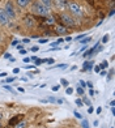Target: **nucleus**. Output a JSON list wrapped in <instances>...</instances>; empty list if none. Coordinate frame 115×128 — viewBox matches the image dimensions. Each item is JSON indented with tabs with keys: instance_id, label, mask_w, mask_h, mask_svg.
I'll return each mask as SVG.
<instances>
[{
	"instance_id": "obj_1",
	"label": "nucleus",
	"mask_w": 115,
	"mask_h": 128,
	"mask_svg": "<svg viewBox=\"0 0 115 128\" xmlns=\"http://www.w3.org/2000/svg\"><path fill=\"white\" fill-rule=\"evenodd\" d=\"M32 12L36 13V14H39V16L47 17V16L50 14V8L44 7V5L41 4L39 2H34L33 5H32Z\"/></svg>"
},
{
	"instance_id": "obj_2",
	"label": "nucleus",
	"mask_w": 115,
	"mask_h": 128,
	"mask_svg": "<svg viewBox=\"0 0 115 128\" xmlns=\"http://www.w3.org/2000/svg\"><path fill=\"white\" fill-rule=\"evenodd\" d=\"M68 9H70V12L73 14V16H76V17H82L84 12H82V9L81 7L77 4V3H74V2H71V3H68Z\"/></svg>"
},
{
	"instance_id": "obj_3",
	"label": "nucleus",
	"mask_w": 115,
	"mask_h": 128,
	"mask_svg": "<svg viewBox=\"0 0 115 128\" xmlns=\"http://www.w3.org/2000/svg\"><path fill=\"white\" fill-rule=\"evenodd\" d=\"M60 18H62V21H63V22H64V25H66V26L73 28L74 25H76L74 20L72 18V17H71L70 14H67V13H60Z\"/></svg>"
},
{
	"instance_id": "obj_4",
	"label": "nucleus",
	"mask_w": 115,
	"mask_h": 128,
	"mask_svg": "<svg viewBox=\"0 0 115 128\" xmlns=\"http://www.w3.org/2000/svg\"><path fill=\"white\" fill-rule=\"evenodd\" d=\"M4 10H5V13H7L8 18H14V17H16V12H14V8H13V4L10 2H7V4H5V7H4Z\"/></svg>"
},
{
	"instance_id": "obj_5",
	"label": "nucleus",
	"mask_w": 115,
	"mask_h": 128,
	"mask_svg": "<svg viewBox=\"0 0 115 128\" xmlns=\"http://www.w3.org/2000/svg\"><path fill=\"white\" fill-rule=\"evenodd\" d=\"M8 22H9V18H8L7 13H5L4 8H3V9L0 8V26H5V25H8Z\"/></svg>"
},
{
	"instance_id": "obj_6",
	"label": "nucleus",
	"mask_w": 115,
	"mask_h": 128,
	"mask_svg": "<svg viewBox=\"0 0 115 128\" xmlns=\"http://www.w3.org/2000/svg\"><path fill=\"white\" fill-rule=\"evenodd\" d=\"M54 4H55V7H56L58 9L63 10V9L67 8L68 2H67V0H54Z\"/></svg>"
},
{
	"instance_id": "obj_7",
	"label": "nucleus",
	"mask_w": 115,
	"mask_h": 128,
	"mask_svg": "<svg viewBox=\"0 0 115 128\" xmlns=\"http://www.w3.org/2000/svg\"><path fill=\"white\" fill-rule=\"evenodd\" d=\"M25 25L28 26V28H33L34 25H36V21H34V18L33 17H30V16H28V17H25Z\"/></svg>"
},
{
	"instance_id": "obj_8",
	"label": "nucleus",
	"mask_w": 115,
	"mask_h": 128,
	"mask_svg": "<svg viewBox=\"0 0 115 128\" xmlns=\"http://www.w3.org/2000/svg\"><path fill=\"white\" fill-rule=\"evenodd\" d=\"M16 2H17V5L21 7V8H25V7H28V5L32 3L30 0H16Z\"/></svg>"
},
{
	"instance_id": "obj_9",
	"label": "nucleus",
	"mask_w": 115,
	"mask_h": 128,
	"mask_svg": "<svg viewBox=\"0 0 115 128\" xmlns=\"http://www.w3.org/2000/svg\"><path fill=\"white\" fill-rule=\"evenodd\" d=\"M93 62H88L86 60L85 63H84V66H82V68H84V71H90V69H93Z\"/></svg>"
},
{
	"instance_id": "obj_10",
	"label": "nucleus",
	"mask_w": 115,
	"mask_h": 128,
	"mask_svg": "<svg viewBox=\"0 0 115 128\" xmlns=\"http://www.w3.org/2000/svg\"><path fill=\"white\" fill-rule=\"evenodd\" d=\"M46 18H47V20H46V24H47V25H54L55 24V18L51 14H48Z\"/></svg>"
},
{
	"instance_id": "obj_11",
	"label": "nucleus",
	"mask_w": 115,
	"mask_h": 128,
	"mask_svg": "<svg viewBox=\"0 0 115 128\" xmlns=\"http://www.w3.org/2000/svg\"><path fill=\"white\" fill-rule=\"evenodd\" d=\"M39 3H41V4H43L44 7L50 8L51 5H52V0H39Z\"/></svg>"
},
{
	"instance_id": "obj_12",
	"label": "nucleus",
	"mask_w": 115,
	"mask_h": 128,
	"mask_svg": "<svg viewBox=\"0 0 115 128\" xmlns=\"http://www.w3.org/2000/svg\"><path fill=\"white\" fill-rule=\"evenodd\" d=\"M55 30H56L58 34H64V33H66V28H64V26H56Z\"/></svg>"
},
{
	"instance_id": "obj_13",
	"label": "nucleus",
	"mask_w": 115,
	"mask_h": 128,
	"mask_svg": "<svg viewBox=\"0 0 115 128\" xmlns=\"http://www.w3.org/2000/svg\"><path fill=\"white\" fill-rule=\"evenodd\" d=\"M90 40H92V37H86V38H84V39L80 40V44H82V46H84V44H88Z\"/></svg>"
},
{
	"instance_id": "obj_14",
	"label": "nucleus",
	"mask_w": 115,
	"mask_h": 128,
	"mask_svg": "<svg viewBox=\"0 0 115 128\" xmlns=\"http://www.w3.org/2000/svg\"><path fill=\"white\" fill-rule=\"evenodd\" d=\"M81 127H82V128H90V127H89V122H88V119H84V120L81 122Z\"/></svg>"
},
{
	"instance_id": "obj_15",
	"label": "nucleus",
	"mask_w": 115,
	"mask_h": 128,
	"mask_svg": "<svg viewBox=\"0 0 115 128\" xmlns=\"http://www.w3.org/2000/svg\"><path fill=\"white\" fill-rule=\"evenodd\" d=\"M76 92H77V94H80V96H84V94H85V90L81 88V86H78V88H76Z\"/></svg>"
},
{
	"instance_id": "obj_16",
	"label": "nucleus",
	"mask_w": 115,
	"mask_h": 128,
	"mask_svg": "<svg viewBox=\"0 0 115 128\" xmlns=\"http://www.w3.org/2000/svg\"><path fill=\"white\" fill-rule=\"evenodd\" d=\"M107 67H108V63H107L106 60H103V62L101 63V66H100V68H101V69H105V68L107 69Z\"/></svg>"
},
{
	"instance_id": "obj_17",
	"label": "nucleus",
	"mask_w": 115,
	"mask_h": 128,
	"mask_svg": "<svg viewBox=\"0 0 115 128\" xmlns=\"http://www.w3.org/2000/svg\"><path fill=\"white\" fill-rule=\"evenodd\" d=\"M25 126H26L25 122H20V123L16 124V128H25Z\"/></svg>"
},
{
	"instance_id": "obj_18",
	"label": "nucleus",
	"mask_w": 115,
	"mask_h": 128,
	"mask_svg": "<svg viewBox=\"0 0 115 128\" xmlns=\"http://www.w3.org/2000/svg\"><path fill=\"white\" fill-rule=\"evenodd\" d=\"M4 88L7 89L8 92H10V93H13V94H16V92H14V90L12 89V86H9V85H4Z\"/></svg>"
},
{
	"instance_id": "obj_19",
	"label": "nucleus",
	"mask_w": 115,
	"mask_h": 128,
	"mask_svg": "<svg viewBox=\"0 0 115 128\" xmlns=\"http://www.w3.org/2000/svg\"><path fill=\"white\" fill-rule=\"evenodd\" d=\"M82 103L84 104H88V106H92V103H90V101L88 100L86 97H84V100H82Z\"/></svg>"
},
{
	"instance_id": "obj_20",
	"label": "nucleus",
	"mask_w": 115,
	"mask_h": 128,
	"mask_svg": "<svg viewBox=\"0 0 115 128\" xmlns=\"http://www.w3.org/2000/svg\"><path fill=\"white\" fill-rule=\"evenodd\" d=\"M73 115H74V116H76V118H77V119H82V115H81V114H80V112H77V111H73Z\"/></svg>"
},
{
	"instance_id": "obj_21",
	"label": "nucleus",
	"mask_w": 115,
	"mask_h": 128,
	"mask_svg": "<svg viewBox=\"0 0 115 128\" xmlns=\"http://www.w3.org/2000/svg\"><path fill=\"white\" fill-rule=\"evenodd\" d=\"M60 84H62V85H64V86H68V80L62 78V80H60Z\"/></svg>"
},
{
	"instance_id": "obj_22",
	"label": "nucleus",
	"mask_w": 115,
	"mask_h": 128,
	"mask_svg": "<svg viewBox=\"0 0 115 128\" xmlns=\"http://www.w3.org/2000/svg\"><path fill=\"white\" fill-rule=\"evenodd\" d=\"M76 104H77L78 107H82V106H84V103H82L81 100H76Z\"/></svg>"
},
{
	"instance_id": "obj_23",
	"label": "nucleus",
	"mask_w": 115,
	"mask_h": 128,
	"mask_svg": "<svg viewBox=\"0 0 115 128\" xmlns=\"http://www.w3.org/2000/svg\"><path fill=\"white\" fill-rule=\"evenodd\" d=\"M107 40H108V36L106 34V36H103V38H102V43H107Z\"/></svg>"
},
{
	"instance_id": "obj_24",
	"label": "nucleus",
	"mask_w": 115,
	"mask_h": 128,
	"mask_svg": "<svg viewBox=\"0 0 115 128\" xmlns=\"http://www.w3.org/2000/svg\"><path fill=\"white\" fill-rule=\"evenodd\" d=\"M14 80H16V77H7V80H5V81H7V82H13Z\"/></svg>"
},
{
	"instance_id": "obj_25",
	"label": "nucleus",
	"mask_w": 115,
	"mask_h": 128,
	"mask_svg": "<svg viewBox=\"0 0 115 128\" xmlns=\"http://www.w3.org/2000/svg\"><path fill=\"white\" fill-rule=\"evenodd\" d=\"M47 40H48L47 38H43V39H39L38 43H42V44H43V43H47Z\"/></svg>"
},
{
	"instance_id": "obj_26",
	"label": "nucleus",
	"mask_w": 115,
	"mask_h": 128,
	"mask_svg": "<svg viewBox=\"0 0 115 128\" xmlns=\"http://www.w3.org/2000/svg\"><path fill=\"white\" fill-rule=\"evenodd\" d=\"M42 63H43V59H37L36 60V66H41Z\"/></svg>"
},
{
	"instance_id": "obj_27",
	"label": "nucleus",
	"mask_w": 115,
	"mask_h": 128,
	"mask_svg": "<svg viewBox=\"0 0 115 128\" xmlns=\"http://www.w3.org/2000/svg\"><path fill=\"white\" fill-rule=\"evenodd\" d=\"M80 86H81V88H85V86H86V82H85V81H82V80H80Z\"/></svg>"
},
{
	"instance_id": "obj_28",
	"label": "nucleus",
	"mask_w": 115,
	"mask_h": 128,
	"mask_svg": "<svg viewBox=\"0 0 115 128\" xmlns=\"http://www.w3.org/2000/svg\"><path fill=\"white\" fill-rule=\"evenodd\" d=\"M86 86L90 88V89H93V82H92V81H88V82H86Z\"/></svg>"
},
{
	"instance_id": "obj_29",
	"label": "nucleus",
	"mask_w": 115,
	"mask_h": 128,
	"mask_svg": "<svg viewBox=\"0 0 115 128\" xmlns=\"http://www.w3.org/2000/svg\"><path fill=\"white\" fill-rule=\"evenodd\" d=\"M73 92H74V90H73L72 88H67V92H66V93H67V94H72Z\"/></svg>"
},
{
	"instance_id": "obj_30",
	"label": "nucleus",
	"mask_w": 115,
	"mask_h": 128,
	"mask_svg": "<svg viewBox=\"0 0 115 128\" xmlns=\"http://www.w3.org/2000/svg\"><path fill=\"white\" fill-rule=\"evenodd\" d=\"M100 74H101L102 77H105L106 74H107V72H106V71H103V69H102V71H100Z\"/></svg>"
},
{
	"instance_id": "obj_31",
	"label": "nucleus",
	"mask_w": 115,
	"mask_h": 128,
	"mask_svg": "<svg viewBox=\"0 0 115 128\" xmlns=\"http://www.w3.org/2000/svg\"><path fill=\"white\" fill-rule=\"evenodd\" d=\"M39 48H38V46H33V47H32V52H37Z\"/></svg>"
},
{
	"instance_id": "obj_32",
	"label": "nucleus",
	"mask_w": 115,
	"mask_h": 128,
	"mask_svg": "<svg viewBox=\"0 0 115 128\" xmlns=\"http://www.w3.org/2000/svg\"><path fill=\"white\" fill-rule=\"evenodd\" d=\"M47 101H48V102H54V103L56 102V100H55V97H48V100H47Z\"/></svg>"
},
{
	"instance_id": "obj_33",
	"label": "nucleus",
	"mask_w": 115,
	"mask_h": 128,
	"mask_svg": "<svg viewBox=\"0 0 115 128\" xmlns=\"http://www.w3.org/2000/svg\"><path fill=\"white\" fill-rule=\"evenodd\" d=\"M93 69H94V72H100V71H101L100 66H96V67H93Z\"/></svg>"
},
{
	"instance_id": "obj_34",
	"label": "nucleus",
	"mask_w": 115,
	"mask_h": 128,
	"mask_svg": "<svg viewBox=\"0 0 115 128\" xmlns=\"http://www.w3.org/2000/svg\"><path fill=\"white\" fill-rule=\"evenodd\" d=\"M7 72H0V77H7Z\"/></svg>"
},
{
	"instance_id": "obj_35",
	"label": "nucleus",
	"mask_w": 115,
	"mask_h": 128,
	"mask_svg": "<svg viewBox=\"0 0 115 128\" xmlns=\"http://www.w3.org/2000/svg\"><path fill=\"white\" fill-rule=\"evenodd\" d=\"M51 89H52V92H58V90H59V86H52V88H51Z\"/></svg>"
},
{
	"instance_id": "obj_36",
	"label": "nucleus",
	"mask_w": 115,
	"mask_h": 128,
	"mask_svg": "<svg viewBox=\"0 0 115 128\" xmlns=\"http://www.w3.org/2000/svg\"><path fill=\"white\" fill-rule=\"evenodd\" d=\"M46 63H48V64H52V63H54V59H46Z\"/></svg>"
},
{
	"instance_id": "obj_37",
	"label": "nucleus",
	"mask_w": 115,
	"mask_h": 128,
	"mask_svg": "<svg viewBox=\"0 0 115 128\" xmlns=\"http://www.w3.org/2000/svg\"><path fill=\"white\" fill-rule=\"evenodd\" d=\"M89 96H90V97H93V96H94V90H93V89H90V90H89Z\"/></svg>"
},
{
	"instance_id": "obj_38",
	"label": "nucleus",
	"mask_w": 115,
	"mask_h": 128,
	"mask_svg": "<svg viewBox=\"0 0 115 128\" xmlns=\"http://www.w3.org/2000/svg\"><path fill=\"white\" fill-rule=\"evenodd\" d=\"M93 111H94V108H93V107L90 106V107L88 108V112H89V114H92V112H93Z\"/></svg>"
},
{
	"instance_id": "obj_39",
	"label": "nucleus",
	"mask_w": 115,
	"mask_h": 128,
	"mask_svg": "<svg viewBox=\"0 0 115 128\" xmlns=\"http://www.w3.org/2000/svg\"><path fill=\"white\" fill-rule=\"evenodd\" d=\"M30 62V58H24V63H29Z\"/></svg>"
},
{
	"instance_id": "obj_40",
	"label": "nucleus",
	"mask_w": 115,
	"mask_h": 128,
	"mask_svg": "<svg viewBox=\"0 0 115 128\" xmlns=\"http://www.w3.org/2000/svg\"><path fill=\"white\" fill-rule=\"evenodd\" d=\"M17 44H18V40H13V42H12V46H17Z\"/></svg>"
},
{
	"instance_id": "obj_41",
	"label": "nucleus",
	"mask_w": 115,
	"mask_h": 128,
	"mask_svg": "<svg viewBox=\"0 0 115 128\" xmlns=\"http://www.w3.org/2000/svg\"><path fill=\"white\" fill-rule=\"evenodd\" d=\"M20 54H21V55H25V54H26V50H24V48H22V50L20 51Z\"/></svg>"
},
{
	"instance_id": "obj_42",
	"label": "nucleus",
	"mask_w": 115,
	"mask_h": 128,
	"mask_svg": "<svg viewBox=\"0 0 115 128\" xmlns=\"http://www.w3.org/2000/svg\"><path fill=\"white\" fill-rule=\"evenodd\" d=\"M86 36V34H82V36H78V37H76V39H81V38H84Z\"/></svg>"
},
{
	"instance_id": "obj_43",
	"label": "nucleus",
	"mask_w": 115,
	"mask_h": 128,
	"mask_svg": "<svg viewBox=\"0 0 115 128\" xmlns=\"http://www.w3.org/2000/svg\"><path fill=\"white\" fill-rule=\"evenodd\" d=\"M17 90H18L20 93H24L25 90H24V88H17Z\"/></svg>"
},
{
	"instance_id": "obj_44",
	"label": "nucleus",
	"mask_w": 115,
	"mask_h": 128,
	"mask_svg": "<svg viewBox=\"0 0 115 128\" xmlns=\"http://www.w3.org/2000/svg\"><path fill=\"white\" fill-rule=\"evenodd\" d=\"M18 72H20L18 68H14V69H13V73H18Z\"/></svg>"
},
{
	"instance_id": "obj_45",
	"label": "nucleus",
	"mask_w": 115,
	"mask_h": 128,
	"mask_svg": "<svg viewBox=\"0 0 115 128\" xmlns=\"http://www.w3.org/2000/svg\"><path fill=\"white\" fill-rule=\"evenodd\" d=\"M9 62H10V63H14L16 59H14V58H9Z\"/></svg>"
},
{
	"instance_id": "obj_46",
	"label": "nucleus",
	"mask_w": 115,
	"mask_h": 128,
	"mask_svg": "<svg viewBox=\"0 0 115 128\" xmlns=\"http://www.w3.org/2000/svg\"><path fill=\"white\" fill-rule=\"evenodd\" d=\"M22 42H24V43H29V39L28 38H24V39H22Z\"/></svg>"
},
{
	"instance_id": "obj_47",
	"label": "nucleus",
	"mask_w": 115,
	"mask_h": 128,
	"mask_svg": "<svg viewBox=\"0 0 115 128\" xmlns=\"http://www.w3.org/2000/svg\"><path fill=\"white\" fill-rule=\"evenodd\" d=\"M4 58H5V59H9V58H10V54H5Z\"/></svg>"
},
{
	"instance_id": "obj_48",
	"label": "nucleus",
	"mask_w": 115,
	"mask_h": 128,
	"mask_svg": "<svg viewBox=\"0 0 115 128\" xmlns=\"http://www.w3.org/2000/svg\"><path fill=\"white\" fill-rule=\"evenodd\" d=\"M98 124H100V122H98V120H94V127H97Z\"/></svg>"
},
{
	"instance_id": "obj_49",
	"label": "nucleus",
	"mask_w": 115,
	"mask_h": 128,
	"mask_svg": "<svg viewBox=\"0 0 115 128\" xmlns=\"http://www.w3.org/2000/svg\"><path fill=\"white\" fill-rule=\"evenodd\" d=\"M22 47H24V46H21V44H17V48H18V50H22Z\"/></svg>"
},
{
	"instance_id": "obj_50",
	"label": "nucleus",
	"mask_w": 115,
	"mask_h": 128,
	"mask_svg": "<svg viewBox=\"0 0 115 128\" xmlns=\"http://www.w3.org/2000/svg\"><path fill=\"white\" fill-rule=\"evenodd\" d=\"M101 111H102V108H101V107H98V108H97V114H100Z\"/></svg>"
},
{
	"instance_id": "obj_51",
	"label": "nucleus",
	"mask_w": 115,
	"mask_h": 128,
	"mask_svg": "<svg viewBox=\"0 0 115 128\" xmlns=\"http://www.w3.org/2000/svg\"><path fill=\"white\" fill-rule=\"evenodd\" d=\"M21 81H28V77H21Z\"/></svg>"
},
{
	"instance_id": "obj_52",
	"label": "nucleus",
	"mask_w": 115,
	"mask_h": 128,
	"mask_svg": "<svg viewBox=\"0 0 115 128\" xmlns=\"http://www.w3.org/2000/svg\"><path fill=\"white\" fill-rule=\"evenodd\" d=\"M114 104H115V102H114V101H111V102H110V106H111V107H114Z\"/></svg>"
},
{
	"instance_id": "obj_53",
	"label": "nucleus",
	"mask_w": 115,
	"mask_h": 128,
	"mask_svg": "<svg viewBox=\"0 0 115 128\" xmlns=\"http://www.w3.org/2000/svg\"><path fill=\"white\" fill-rule=\"evenodd\" d=\"M0 119H3V112L0 111Z\"/></svg>"
},
{
	"instance_id": "obj_54",
	"label": "nucleus",
	"mask_w": 115,
	"mask_h": 128,
	"mask_svg": "<svg viewBox=\"0 0 115 128\" xmlns=\"http://www.w3.org/2000/svg\"><path fill=\"white\" fill-rule=\"evenodd\" d=\"M111 128H112V127H111Z\"/></svg>"
}]
</instances>
